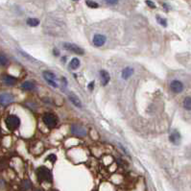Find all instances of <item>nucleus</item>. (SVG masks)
Listing matches in <instances>:
<instances>
[{
	"instance_id": "nucleus-22",
	"label": "nucleus",
	"mask_w": 191,
	"mask_h": 191,
	"mask_svg": "<svg viewBox=\"0 0 191 191\" xmlns=\"http://www.w3.org/2000/svg\"><path fill=\"white\" fill-rule=\"evenodd\" d=\"M146 4H147L148 6H150V8H152V9L156 8V4L154 2H152V1H146Z\"/></svg>"
},
{
	"instance_id": "nucleus-14",
	"label": "nucleus",
	"mask_w": 191,
	"mask_h": 191,
	"mask_svg": "<svg viewBox=\"0 0 191 191\" xmlns=\"http://www.w3.org/2000/svg\"><path fill=\"white\" fill-rule=\"evenodd\" d=\"M42 74H43V78L45 80H50V81H55L56 80V75L51 71L45 70V71H43Z\"/></svg>"
},
{
	"instance_id": "nucleus-9",
	"label": "nucleus",
	"mask_w": 191,
	"mask_h": 191,
	"mask_svg": "<svg viewBox=\"0 0 191 191\" xmlns=\"http://www.w3.org/2000/svg\"><path fill=\"white\" fill-rule=\"evenodd\" d=\"M169 139H170V141H171L173 144L178 145L179 142H181V134H179V133L178 131L174 130V131L172 132V133L170 134Z\"/></svg>"
},
{
	"instance_id": "nucleus-10",
	"label": "nucleus",
	"mask_w": 191,
	"mask_h": 191,
	"mask_svg": "<svg viewBox=\"0 0 191 191\" xmlns=\"http://www.w3.org/2000/svg\"><path fill=\"white\" fill-rule=\"evenodd\" d=\"M100 77H101V82H102V85L103 86H107L109 84L110 80V77L108 71L106 70H101L100 71Z\"/></svg>"
},
{
	"instance_id": "nucleus-26",
	"label": "nucleus",
	"mask_w": 191,
	"mask_h": 191,
	"mask_svg": "<svg viewBox=\"0 0 191 191\" xmlns=\"http://www.w3.org/2000/svg\"><path fill=\"white\" fill-rule=\"evenodd\" d=\"M54 55H56V56H59V51H58V50L57 49H54Z\"/></svg>"
},
{
	"instance_id": "nucleus-21",
	"label": "nucleus",
	"mask_w": 191,
	"mask_h": 191,
	"mask_svg": "<svg viewBox=\"0 0 191 191\" xmlns=\"http://www.w3.org/2000/svg\"><path fill=\"white\" fill-rule=\"evenodd\" d=\"M86 4L87 5V6H88L89 8H94V9H96V8L99 7L98 3H97V2H95V1H87Z\"/></svg>"
},
{
	"instance_id": "nucleus-4",
	"label": "nucleus",
	"mask_w": 191,
	"mask_h": 191,
	"mask_svg": "<svg viewBox=\"0 0 191 191\" xmlns=\"http://www.w3.org/2000/svg\"><path fill=\"white\" fill-rule=\"evenodd\" d=\"M64 48L67 51H71L75 54H79V55H84L85 51H84V49H82L81 47H79L76 44H73V43H68V42H64Z\"/></svg>"
},
{
	"instance_id": "nucleus-1",
	"label": "nucleus",
	"mask_w": 191,
	"mask_h": 191,
	"mask_svg": "<svg viewBox=\"0 0 191 191\" xmlns=\"http://www.w3.org/2000/svg\"><path fill=\"white\" fill-rule=\"evenodd\" d=\"M37 178L38 182H51L52 174L46 167L41 166L37 170Z\"/></svg>"
},
{
	"instance_id": "nucleus-18",
	"label": "nucleus",
	"mask_w": 191,
	"mask_h": 191,
	"mask_svg": "<svg viewBox=\"0 0 191 191\" xmlns=\"http://www.w3.org/2000/svg\"><path fill=\"white\" fill-rule=\"evenodd\" d=\"M183 107H184V109L190 110V109H191V99H190V97H186L183 100Z\"/></svg>"
},
{
	"instance_id": "nucleus-16",
	"label": "nucleus",
	"mask_w": 191,
	"mask_h": 191,
	"mask_svg": "<svg viewBox=\"0 0 191 191\" xmlns=\"http://www.w3.org/2000/svg\"><path fill=\"white\" fill-rule=\"evenodd\" d=\"M80 60L79 59H77V58H73L70 61V64H69V66L71 67L72 69H77L78 67L80 66Z\"/></svg>"
},
{
	"instance_id": "nucleus-20",
	"label": "nucleus",
	"mask_w": 191,
	"mask_h": 191,
	"mask_svg": "<svg viewBox=\"0 0 191 191\" xmlns=\"http://www.w3.org/2000/svg\"><path fill=\"white\" fill-rule=\"evenodd\" d=\"M156 20H158V22L161 26H163V27L167 26V20L165 18H161V16H160V15H156Z\"/></svg>"
},
{
	"instance_id": "nucleus-3",
	"label": "nucleus",
	"mask_w": 191,
	"mask_h": 191,
	"mask_svg": "<svg viewBox=\"0 0 191 191\" xmlns=\"http://www.w3.org/2000/svg\"><path fill=\"white\" fill-rule=\"evenodd\" d=\"M42 121L48 128H54L57 125V117L53 114H45L42 117Z\"/></svg>"
},
{
	"instance_id": "nucleus-5",
	"label": "nucleus",
	"mask_w": 191,
	"mask_h": 191,
	"mask_svg": "<svg viewBox=\"0 0 191 191\" xmlns=\"http://www.w3.org/2000/svg\"><path fill=\"white\" fill-rule=\"evenodd\" d=\"M71 133L73 134H75V136H78V137H85L87 134L86 129L83 126L78 125V124H73L71 126Z\"/></svg>"
},
{
	"instance_id": "nucleus-27",
	"label": "nucleus",
	"mask_w": 191,
	"mask_h": 191,
	"mask_svg": "<svg viewBox=\"0 0 191 191\" xmlns=\"http://www.w3.org/2000/svg\"><path fill=\"white\" fill-rule=\"evenodd\" d=\"M0 136H1V131H0Z\"/></svg>"
},
{
	"instance_id": "nucleus-24",
	"label": "nucleus",
	"mask_w": 191,
	"mask_h": 191,
	"mask_svg": "<svg viewBox=\"0 0 191 191\" xmlns=\"http://www.w3.org/2000/svg\"><path fill=\"white\" fill-rule=\"evenodd\" d=\"M88 89L89 91H93V88H94V82H91V83H89V85H88Z\"/></svg>"
},
{
	"instance_id": "nucleus-6",
	"label": "nucleus",
	"mask_w": 191,
	"mask_h": 191,
	"mask_svg": "<svg viewBox=\"0 0 191 191\" xmlns=\"http://www.w3.org/2000/svg\"><path fill=\"white\" fill-rule=\"evenodd\" d=\"M14 101V96L11 93H1L0 94V104L2 106H7Z\"/></svg>"
},
{
	"instance_id": "nucleus-17",
	"label": "nucleus",
	"mask_w": 191,
	"mask_h": 191,
	"mask_svg": "<svg viewBox=\"0 0 191 191\" xmlns=\"http://www.w3.org/2000/svg\"><path fill=\"white\" fill-rule=\"evenodd\" d=\"M27 24L31 27H36L40 24V20L37 18H28L27 19Z\"/></svg>"
},
{
	"instance_id": "nucleus-2",
	"label": "nucleus",
	"mask_w": 191,
	"mask_h": 191,
	"mask_svg": "<svg viewBox=\"0 0 191 191\" xmlns=\"http://www.w3.org/2000/svg\"><path fill=\"white\" fill-rule=\"evenodd\" d=\"M5 122H6V126L7 128L9 129V130L11 131H15V129H18L20 125V119L18 116L16 115H9L6 120H5Z\"/></svg>"
},
{
	"instance_id": "nucleus-12",
	"label": "nucleus",
	"mask_w": 191,
	"mask_h": 191,
	"mask_svg": "<svg viewBox=\"0 0 191 191\" xmlns=\"http://www.w3.org/2000/svg\"><path fill=\"white\" fill-rule=\"evenodd\" d=\"M3 82L5 85H7V86H14L16 83V78H15L13 76H10V75H5L3 77Z\"/></svg>"
},
{
	"instance_id": "nucleus-23",
	"label": "nucleus",
	"mask_w": 191,
	"mask_h": 191,
	"mask_svg": "<svg viewBox=\"0 0 191 191\" xmlns=\"http://www.w3.org/2000/svg\"><path fill=\"white\" fill-rule=\"evenodd\" d=\"M56 159H57V158H56V156H55V155H50V156H48V158H47V160H51L52 163H54V162L56 161Z\"/></svg>"
},
{
	"instance_id": "nucleus-15",
	"label": "nucleus",
	"mask_w": 191,
	"mask_h": 191,
	"mask_svg": "<svg viewBox=\"0 0 191 191\" xmlns=\"http://www.w3.org/2000/svg\"><path fill=\"white\" fill-rule=\"evenodd\" d=\"M21 87L25 89V91H33L35 88V84L30 81H26L21 85Z\"/></svg>"
},
{
	"instance_id": "nucleus-25",
	"label": "nucleus",
	"mask_w": 191,
	"mask_h": 191,
	"mask_svg": "<svg viewBox=\"0 0 191 191\" xmlns=\"http://www.w3.org/2000/svg\"><path fill=\"white\" fill-rule=\"evenodd\" d=\"M106 3L109 4V5H116L117 1H106Z\"/></svg>"
},
{
	"instance_id": "nucleus-11",
	"label": "nucleus",
	"mask_w": 191,
	"mask_h": 191,
	"mask_svg": "<svg viewBox=\"0 0 191 191\" xmlns=\"http://www.w3.org/2000/svg\"><path fill=\"white\" fill-rule=\"evenodd\" d=\"M68 97H69V100H70V102L74 105V106H76L77 108H82V102H81V100L78 98V96H76V95L74 94V93H70L69 95H68Z\"/></svg>"
},
{
	"instance_id": "nucleus-8",
	"label": "nucleus",
	"mask_w": 191,
	"mask_h": 191,
	"mask_svg": "<svg viewBox=\"0 0 191 191\" xmlns=\"http://www.w3.org/2000/svg\"><path fill=\"white\" fill-rule=\"evenodd\" d=\"M107 41V38L104 35H101V34H96L94 37H93V44L96 47H100L104 45L106 43Z\"/></svg>"
},
{
	"instance_id": "nucleus-7",
	"label": "nucleus",
	"mask_w": 191,
	"mask_h": 191,
	"mask_svg": "<svg viewBox=\"0 0 191 191\" xmlns=\"http://www.w3.org/2000/svg\"><path fill=\"white\" fill-rule=\"evenodd\" d=\"M170 88L173 92L175 93H179L183 91V85L181 81L178 80H173L170 84Z\"/></svg>"
},
{
	"instance_id": "nucleus-19",
	"label": "nucleus",
	"mask_w": 191,
	"mask_h": 191,
	"mask_svg": "<svg viewBox=\"0 0 191 191\" xmlns=\"http://www.w3.org/2000/svg\"><path fill=\"white\" fill-rule=\"evenodd\" d=\"M7 64H8V59H7V57L4 54L0 53V65L4 66V65H6Z\"/></svg>"
},
{
	"instance_id": "nucleus-13",
	"label": "nucleus",
	"mask_w": 191,
	"mask_h": 191,
	"mask_svg": "<svg viewBox=\"0 0 191 191\" xmlns=\"http://www.w3.org/2000/svg\"><path fill=\"white\" fill-rule=\"evenodd\" d=\"M133 69L131 68V67H126V68H124V70L122 71V78L124 80H127L129 79L132 75H133Z\"/></svg>"
}]
</instances>
